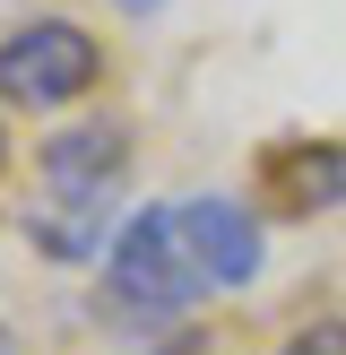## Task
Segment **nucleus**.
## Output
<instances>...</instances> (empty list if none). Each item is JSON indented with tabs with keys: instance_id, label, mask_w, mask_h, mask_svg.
Listing matches in <instances>:
<instances>
[{
	"instance_id": "obj_7",
	"label": "nucleus",
	"mask_w": 346,
	"mask_h": 355,
	"mask_svg": "<svg viewBox=\"0 0 346 355\" xmlns=\"http://www.w3.org/2000/svg\"><path fill=\"white\" fill-rule=\"evenodd\" d=\"M121 9H138V17H147V9H156V0H121Z\"/></svg>"
},
{
	"instance_id": "obj_2",
	"label": "nucleus",
	"mask_w": 346,
	"mask_h": 355,
	"mask_svg": "<svg viewBox=\"0 0 346 355\" xmlns=\"http://www.w3.org/2000/svg\"><path fill=\"white\" fill-rule=\"evenodd\" d=\"M104 78V44L69 17H35L0 44V104L9 113H61V104L95 96Z\"/></svg>"
},
{
	"instance_id": "obj_3",
	"label": "nucleus",
	"mask_w": 346,
	"mask_h": 355,
	"mask_svg": "<svg viewBox=\"0 0 346 355\" xmlns=\"http://www.w3.org/2000/svg\"><path fill=\"white\" fill-rule=\"evenodd\" d=\"M121 165H130V130L121 121H69V130H52L44 148H35V173H44L52 208H104V191L121 182Z\"/></svg>"
},
{
	"instance_id": "obj_1",
	"label": "nucleus",
	"mask_w": 346,
	"mask_h": 355,
	"mask_svg": "<svg viewBox=\"0 0 346 355\" xmlns=\"http://www.w3.org/2000/svg\"><path fill=\"white\" fill-rule=\"evenodd\" d=\"M104 295L121 312H156V321H173V312H190L208 295V269L190 260L173 200H147V208H130L113 225V243H104Z\"/></svg>"
},
{
	"instance_id": "obj_5",
	"label": "nucleus",
	"mask_w": 346,
	"mask_h": 355,
	"mask_svg": "<svg viewBox=\"0 0 346 355\" xmlns=\"http://www.w3.org/2000/svg\"><path fill=\"white\" fill-rule=\"evenodd\" d=\"M277 173H294L286 182L294 208H338L346 200V148H294V156H277Z\"/></svg>"
},
{
	"instance_id": "obj_6",
	"label": "nucleus",
	"mask_w": 346,
	"mask_h": 355,
	"mask_svg": "<svg viewBox=\"0 0 346 355\" xmlns=\"http://www.w3.org/2000/svg\"><path fill=\"white\" fill-rule=\"evenodd\" d=\"M277 355H346V312H329V321H303Z\"/></svg>"
},
{
	"instance_id": "obj_4",
	"label": "nucleus",
	"mask_w": 346,
	"mask_h": 355,
	"mask_svg": "<svg viewBox=\"0 0 346 355\" xmlns=\"http://www.w3.org/2000/svg\"><path fill=\"white\" fill-rule=\"evenodd\" d=\"M173 208H182V243H190V260L208 269V286H251V277H260L268 234H260V217L242 200L199 191V200H173Z\"/></svg>"
},
{
	"instance_id": "obj_8",
	"label": "nucleus",
	"mask_w": 346,
	"mask_h": 355,
	"mask_svg": "<svg viewBox=\"0 0 346 355\" xmlns=\"http://www.w3.org/2000/svg\"><path fill=\"white\" fill-rule=\"evenodd\" d=\"M0 165H9V139H0Z\"/></svg>"
}]
</instances>
